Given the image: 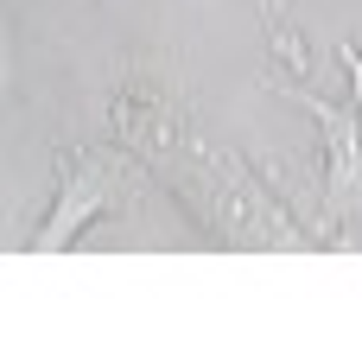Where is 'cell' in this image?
I'll return each mask as SVG.
<instances>
[{
	"mask_svg": "<svg viewBox=\"0 0 362 362\" xmlns=\"http://www.w3.org/2000/svg\"><path fill=\"white\" fill-rule=\"evenodd\" d=\"M102 197H108V178H102V165L89 159V165H83V178H70V185H64V204H57V216H51V229H45V248L70 242L76 216H95V204H102Z\"/></svg>",
	"mask_w": 362,
	"mask_h": 362,
	"instance_id": "cell-1",
	"label": "cell"
}]
</instances>
